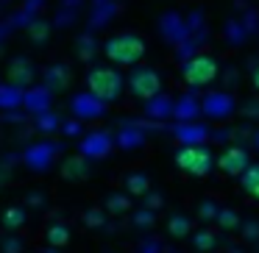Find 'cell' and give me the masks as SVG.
Masks as SVG:
<instances>
[{
    "label": "cell",
    "mask_w": 259,
    "mask_h": 253,
    "mask_svg": "<svg viewBox=\"0 0 259 253\" xmlns=\"http://www.w3.org/2000/svg\"><path fill=\"white\" fill-rule=\"evenodd\" d=\"M103 50H106L109 62L120 64V67H131V64H137L145 56V39L137 34H117L106 42Z\"/></svg>",
    "instance_id": "6da1fadb"
},
{
    "label": "cell",
    "mask_w": 259,
    "mask_h": 253,
    "mask_svg": "<svg viewBox=\"0 0 259 253\" xmlns=\"http://www.w3.org/2000/svg\"><path fill=\"white\" fill-rule=\"evenodd\" d=\"M123 84H125L123 75L112 67H95L87 75V86H90V92L98 100H114V97H120Z\"/></svg>",
    "instance_id": "7a4b0ae2"
},
{
    "label": "cell",
    "mask_w": 259,
    "mask_h": 253,
    "mask_svg": "<svg viewBox=\"0 0 259 253\" xmlns=\"http://www.w3.org/2000/svg\"><path fill=\"white\" fill-rule=\"evenodd\" d=\"M176 164H179V167L184 170L187 175L203 178V175H209L214 159H212V150H206V147H201V145H187V147H181V150L176 153Z\"/></svg>",
    "instance_id": "3957f363"
},
{
    "label": "cell",
    "mask_w": 259,
    "mask_h": 253,
    "mask_svg": "<svg viewBox=\"0 0 259 253\" xmlns=\"http://www.w3.org/2000/svg\"><path fill=\"white\" fill-rule=\"evenodd\" d=\"M181 75H184V81L190 86H206L218 78V62L212 56H192L184 64Z\"/></svg>",
    "instance_id": "277c9868"
},
{
    "label": "cell",
    "mask_w": 259,
    "mask_h": 253,
    "mask_svg": "<svg viewBox=\"0 0 259 253\" xmlns=\"http://www.w3.org/2000/svg\"><path fill=\"white\" fill-rule=\"evenodd\" d=\"M128 89H131V95L142 97V100H151V97H156L159 89H162V78H159L156 70H148V67L134 70L131 78H128Z\"/></svg>",
    "instance_id": "5b68a950"
},
{
    "label": "cell",
    "mask_w": 259,
    "mask_h": 253,
    "mask_svg": "<svg viewBox=\"0 0 259 253\" xmlns=\"http://www.w3.org/2000/svg\"><path fill=\"white\" fill-rule=\"evenodd\" d=\"M218 164H220V170H223L226 175H242V170L248 167V150L245 147L231 145V147H226V150L220 153Z\"/></svg>",
    "instance_id": "8992f818"
},
{
    "label": "cell",
    "mask_w": 259,
    "mask_h": 253,
    "mask_svg": "<svg viewBox=\"0 0 259 253\" xmlns=\"http://www.w3.org/2000/svg\"><path fill=\"white\" fill-rule=\"evenodd\" d=\"M62 175L67 181H81L87 175V162L81 156H73V159H67L64 162V167H62Z\"/></svg>",
    "instance_id": "52a82bcc"
},
{
    "label": "cell",
    "mask_w": 259,
    "mask_h": 253,
    "mask_svg": "<svg viewBox=\"0 0 259 253\" xmlns=\"http://www.w3.org/2000/svg\"><path fill=\"white\" fill-rule=\"evenodd\" d=\"M242 189H245L251 197H256V200H259V164L242 170Z\"/></svg>",
    "instance_id": "ba28073f"
},
{
    "label": "cell",
    "mask_w": 259,
    "mask_h": 253,
    "mask_svg": "<svg viewBox=\"0 0 259 253\" xmlns=\"http://www.w3.org/2000/svg\"><path fill=\"white\" fill-rule=\"evenodd\" d=\"M23 223H25V212H23V209H20V206H9L6 214H3V228L14 231V228H20Z\"/></svg>",
    "instance_id": "9c48e42d"
},
{
    "label": "cell",
    "mask_w": 259,
    "mask_h": 253,
    "mask_svg": "<svg viewBox=\"0 0 259 253\" xmlns=\"http://www.w3.org/2000/svg\"><path fill=\"white\" fill-rule=\"evenodd\" d=\"M48 242H51L53 247H64L70 242V228L67 225H51V228H48Z\"/></svg>",
    "instance_id": "30bf717a"
},
{
    "label": "cell",
    "mask_w": 259,
    "mask_h": 253,
    "mask_svg": "<svg viewBox=\"0 0 259 253\" xmlns=\"http://www.w3.org/2000/svg\"><path fill=\"white\" fill-rule=\"evenodd\" d=\"M192 245H195V250H212L218 242H214V234H212V231H201V234H195Z\"/></svg>",
    "instance_id": "8fae6325"
},
{
    "label": "cell",
    "mask_w": 259,
    "mask_h": 253,
    "mask_svg": "<svg viewBox=\"0 0 259 253\" xmlns=\"http://www.w3.org/2000/svg\"><path fill=\"white\" fill-rule=\"evenodd\" d=\"M148 186H151V181H148L145 175H131L128 178V192L131 195H145Z\"/></svg>",
    "instance_id": "7c38bea8"
},
{
    "label": "cell",
    "mask_w": 259,
    "mask_h": 253,
    "mask_svg": "<svg viewBox=\"0 0 259 253\" xmlns=\"http://www.w3.org/2000/svg\"><path fill=\"white\" fill-rule=\"evenodd\" d=\"M170 234H173V236H184V234H190V220L181 217V214H176V217L170 220Z\"/></svg>",
    "instance_id": "4fadbf2b"
},
{
    "label": "cell",
    "mask_w": 259,
    "mask_h": 253,
    "mask_svg": "<svg viewBox=\"0 0 259 253\" xmlns=\"http://www.w3.org/2000/svg\"><path fill=\"white\" fill-rule=\"evenodd\" d=\"M218 220H220V225H223V228H237V225H240V217H237L234 209H220Z\"/></svg>",
    "instance_id": "5bb4252c"
},
{
    "label": "cell",
    "mask_w": 259,
    "mask_h": 253,
    "mask_svg": "<svg viewBox=\"0 0 259 253\" xmlns=\"http://www.w3.org/2000/svg\"><path fill=\"white\" fill-rule=\"evenodd\" d=\"M84 223H87V225H92V228L103 225V212H101V209H90V212L84 214Z\"/></svg>",
    "instance_id": "9a60e30c"
},
{
    "label": "cell",
    "mask_w": 259,
    "mask_h": 253,
    "mask_svg": "<svg viewBox=\"0 0 259 253\" xmlns=\"http://www.w3.org/2000/svg\"><path fill=\"white\" fill-rule=\"evenodd\" d=\"M109 209H112V212H123V209H128V200H125V197H117V200H109Z\"/></svg>",
    "instance_id": "2e32d148"
},
{
    "label": "cell",
    "mask_w": 259,
    "mask_h": 253,
    "mask_svg": "<svg viewBox=\"0 0 259 253\" xmlns=\"http://www.w3.org/2000/svg\"><path fill=\"white\" fill-rule=\"evenodd\" d=\"M198 214H203L201 220H212V217H209V214H218V212H214V206H212V203H203V206L198 209Z\"/></svg>",
    "instance_id": "e0dca14e"
},
{
    "label": "cell",
    "mask_w": 259,
    "mask_h": 253,
    "mask_svg": "<svg viewBox=\"0 0 259 253\" xmlns=\"http://www.w3.org/2000/svg\"><path fill=\"white\" fill-rule=\"evenodd\" d=\"M253 86H256V89H259V70H256V73H253Z\"/></svg>",
    "instance_id": "ac0fdd59"
}]
</instances>
